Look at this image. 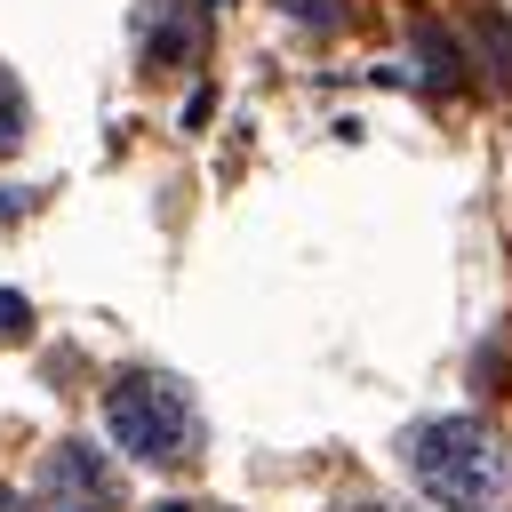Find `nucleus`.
Listing matches in <instances>:
<instances>
[{
	"instance_id": "obj_1",
	"label": "nucleus",
	"mask_w": 512,
	"mask_h": 512,
	"mask_svg": "<svg viewBox=\"0 0 512 512\" xmlns=\"http://www.w3.org/2000/svg\"><path fill=\"white\" fill-rule=\"evenodd\" d=\"M408 472L440 512H488L504 496V456L472 416H424L408 432Z\"/></svg>"
},
{
	"instance_id": "obj_2",
	"label": "nucleus",
	"mask_w": 512,
	"mask_h": 512,
	"mask_svg": "<svg viewBox=\"0 0 512 512\" xmlns=\"http://www.w3.org/2000/svg\"><path fill=\"white\" fill-rule=\"evenodd\" d=\"M104 424H112V440H120L136 464H152V472H184L192 448H200V416H192V400H184L176 376H120V384L104 392Z\"/></svg>"
},
{
	"instance_id": "obj_3",
	"label": "nucleus",
	"mask_w": 512,
	"mask_h": 512,
	"mask_svg": "<svg viewBox=\"0 0 512 512\" xmlns=\"http://www.w3.org/2000/svg\"><path fill=\"white\" fill-rule=\"evenodd\" d=\"M40 512H120V472L96 448L64 440L40 456Z\"/></svg>"
},
{
	"instance_id": "obj_4",
	"label": "nucleus",
	"mask_w": 512,
	"mask_h": 512,
	"mask_svg": "<svg viewBox=\"0 0 512 512\" xmlns=\"http://www.w3.org/2000/svg\"><path fill=\"white\" fill-rule=\"evenodd\" d=\"M472 32L488 40V80L512 88V16L504 8H472Z\"/></svg>"
},
{
	"instance_id": "obj_5",
	"label": "nucleus",
	"mask_w": 512,
	"mask_h": 512,
	"mask_svg": "<svg viewBox=\"0 0 512 512\" xmlns=\"http://www.w3.org/2000/svg\"><path fill=\"white\" fill-rule=\"evenodd\" d=\"M24 128H32V112H24V88H16L8 72H0V160H8L16 144H24Z\"/></svg>"
},
{
	"instance_id": "obj_6",
	"label": "nucleus",
	"mask_w": 512,
	"mask_h": 512,
	"mask_svg": "<svg viewBox=\"0 0 512 512\" xmlns=\"http://www.w3.org/2000/svg\"><path fill=\"white\" fill-rule=\"evenodd\" d=\"M24 328H32V304H24L16 288H0V344H16Z\"/></svg>"
},
{
	"instance_id": "obj_7",
	"label": "nucleus",
	"mask_w": 512,
	"mask_h": 512,
	"mask_svg": "<svg viewBox=\"0 0 512 512\" xmlns=\"http://www.w3.org/2000/svg\"><path fill=\"white\" fill-rule=\"evenodd\" d=\"M296 16H304L312 32H336V24H344V0H296Z\"/></svg>"
},
{
	"instance_id": "obj_8",
	"label": "nucleus",
	"mask_w": 512,
	"mask_h": 512,
	"mask_svg": "<svg viewBox=\"0 0 512 512\" xmlns=\"http://www.w3.org/2000/svg\"><path fill=\"white\" fill-rule=\"evenodd\" d=\"M0 512H24V496H8V488H0Z\"/></svg>"
},
{
	"instance_id": "obj_9",
	"label": "nucleus",
	"mask_w": 512,
	"mask_h": 512,
	"mask_svg": "<svg viewBox=\"0 0 512 512\" xmlns=\"http://www.w3.org/2000/svg\"><path fill=\"white\" fill-rule=\"evenodd\" d=\"M344 512H400V504H344Z\"/></svg>"
}]
</instances>
